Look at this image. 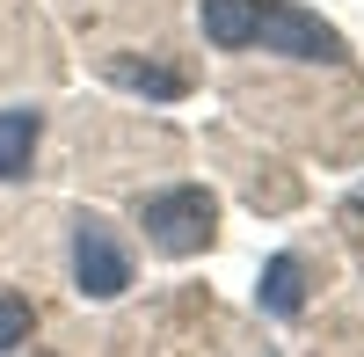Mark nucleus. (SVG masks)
Segmentation results:
<instances>
[{"label": "nucleus", "instance_id": "0eeeda50", "mask_svg": "<svg viewBox=\"0 0 364 357\" xmlns=\"http://www.w3.org/2000/svg\"><path fill=\"white\" fill-rule=\"evenodd\" d=\"M29 321H37V314H29V299H15V292H0V357H8L22 336H29Z\"/></svg>", "mask_w": 364, "mask_h": 357}, {"label": "nucleus", "instance_id": "f03ea898", "mask_svg": "<svg viewBox=\"0 0 364 357\" xmlns=\"http://www.w3.org/2000/svg\"><path fill=\"white\" fill-rule=\"evenodd\" d=\"M66 262H73V292H80V299H124V292H132V248L117 241V226L95 219V212L73 219Z\"/></svg>", "mask_w": 364, "mask_h": 357}, {"label": "nucleus", "instance_id": "7ed1b4c3", "mask_svg": "<svg viewBox=\"0 0 364 357\" xmlns=\"http://www.w3.org/2000/svg\"><path fill=\"white\" fill-rule=\"evenodd\" d=\"M211 219H219V204H211V190H197V183L154 190L139 204V226H146V241H154L161 255H197L211 241Z\"/></svg>", "mask_w": 364, "mask_h": 357}, {"label": "nucleus", "instance_id": "20e7f679", "mask_svg": "<svg viewBox=\"0 0 364 357\" xmlns=\"http://www.w3.org/2000/svg\"><path fill=\"white\" fill-rule=\"evenodd\" d=\"M37 132H44L37 110H0V183L29 168V154H37Z\"/></svg>", "mask_w": 364, "mask_h": 357}, {"label": "nucleus", "instance_id": "423d86ee", "mask_svg": "<svg viewBox=\"0 0 364 357\" xmlns=\"http://www.w3.org/2000/svg\"><path fill=\"white\" fill-rule=\"evenodd\" d=\"M109 73L124 87H139V95H182V73H168V66H124V58H117Z\"/></svg>", "mask_w": 364, "mask_h": 357}, {"label": "nucleus", "instance_id": "39448f33", "mask_svg": "<svg viewBox=\"0 0 364 357\" xmlns=\"http://www.w3.org/2000/svg\"><path fill=\"white\" fill-rule=\"evenodd\" d=\"M299 307H306V284H299V255H277V262L262 270V314L291 321Z\"/></svg>", "mask_w": 364, "mask_h": 357}, {"label": "nucleus", "instance_id": "f257e3e1", "mask_svg": "<svg viewBox=\"0 0 364 357\" xmlns=\"http://www.w3.org/2000/svg\"><path fill=\"white\" fill-rule=\"evenodd\" d=\"M197 22L204 44L219 51H277V58H306V66H343V37L284 0H197Z\"/></svg>", "mask_w": 364, "mask_h": 357}]
</instances>
